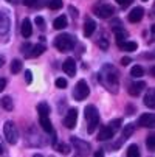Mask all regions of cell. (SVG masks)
Returning <instances> with one entry per match:
<instances>
[{
    "label": "cell",
    "instance_id": "cell-1",
    "mask_svg": "<svg viewBox=\"0 0 155 157\" xmlns=\"http://www.w3.org/2000/svg\"><path fill=\"white\" fill-rule=\"evenodd\" d=\"M75 44H76V39L72 36V34H67V33H64V34H59L56 39H54V45L57 50L61 52H68L75 47Z\"/></svg>",
    "mask_w": 155,
    "mask_h": 157
},
{
    "label": "cell",
    "instance_id": "cell-2",
    "mask_svg": "<svg viewBox=\"0 0 155 157\" xmlns=\"http://www.w3.org/2000/svg\"><path fill=\"white\" fill-rule=\"evenodd\" d=\"M84 115H85V120L88 121L87 132L92 134V132L96 129L98 123H99V114H98V110H96L95 106H87L85 110H84Z\"/></svg>",
    "mask_w": 155,
    "mask_h": 157
},
{
    "label": "cell",
    "instance_id": "cell-3",
    "mask_svg": "<svg viewBox=\"0 0 155 157\" xmlns=\"http://www.w3.org/2000/svg\"><path fill=\"white\" fill-rule=\"evenodd\" d=\"M99 79H101V82L104 86L107 84V81H112V86H113V89L116 90V87H118V73H116V70L113 69V67L105 65L104 69H102V72L99 73Z\"/></svg>",
    "mask_w": 155,
    "mask_h": 157
},
{
    "label": "cell",
    "instance_id": "cell-4",
    "mask_svg": "<svg viewBox=\"0 0 155 157\" xmlns=\"http://www.w3.org/2000/svg\"><path fill=\"white\" fill-rule=\"evenodd\" d=\"M3 134H5V139L8 143L11 145H16L17 140H19V131L16 128V124L13 121H6L3 124Z\"/></svg>",
    "mask_w": 155,
    "mask_h": 157
},
{
    "label": "cell",
    "instance_id": "cell-5",
    "mask_svg": "<svg viewBox=\"0 0 155 157\" xmlns=\"http://www.w3.org/2000/svg\"><path fill=\"white\" fill-rule=\"evenodd\" d=\"M88 94H90V89H88V84H87L84 79L78 81V84L75 86V90H73V97H75V100L82 101V100H85V98L88 97Z\"/></svg>",
    "mask_w": 155,
    "mask_h": 157
},
{
    "label": "cell",
    "instance_id": "cell-6",
    "mask_svg": "<svg viewBox=\"0 0 155 157\" xmlns=\"http://www.w3.org/2000/svg\"><path fill=\"white\" fill-rule=\"evenodd\" d=\"M72 145L75 146V151L81 157H85V155L90 154V145L84 140H81V139H78V137H72Z\"/></svg>",
    "mask_w": 155,
    "mask_h": 157
},
{
    "label": "cell",
    "instance_id": "cell-7",
    "mask_svg": "<svg viewBox=\"0 0 155 157\" xmlns=\"http://www.w3.org/2000/svg\"><path fill=\"white\" fill-rule=\"evenodd\" d=\"M95 14L101 19H107V17H112L115 14V8L110 6V5H105V3H101V5H96L93 8Z\"/></svg>",
    "mask_w": 155,
    "mask_h": 157
},
{
    "label": "cell",
    "instance_id": "cell-8",
    "mask_svg": "<svg viewBox=\"0 0 155 157\" xmlns=\"http://www.w3.org/2000/svg\"><path fill=\"white\" fill-rule=\"evenodd\" d=\"M76 121H78V110L76 109H70L67 112V115H65V118H64V124H65V128L73 129Z\"/></svg>",
    "mask_w": 155,
    "mask_h": 157
},
{
    "label": "cell",
    "instance_id": "cell-9",
    "mask_svg": "<svg viewBox=\"0 0 155 157\" xmlns=\"http://www.w3.org/2000/svg\"><path fill=\"white\" fill-rule=\"evenodd\" d=\"M138 126H141V128H155V114H143L138 118Z\"/></svg>",
    "mask_w": 155,
    "mask_h": 157
},
{
    "label": "cell",
    "instance_id": "cell-10",
    "mask_svg": "<svg viewBox=\"0 0 155 157\" xmlns=\"http://www.w3.org/2000/svg\"><path fill=\"white\" fill-rule=\"evenodd\" d=\"M62 70L68 76H75V73H76V62H75V59L73 58L65 59V62L62 64Z\"/></svg>",
    "mask_w": 155,
    "mask_h": 157
},
{
    "label": "cell",
    "instance_id": "cell-11",
    "mask_svg": "<svg viewBox=\"0 0 155 157\" xmlns=\"http://www.w3.org/2000/svg\"><path fill=\"white\" fill-rule=\"evenodd\" d=\"M143 89H146V82H143V81L132 82V84H129V94L132 97H138L143 92Z\"/></svg>",
    "mask_w": 155,
    "mask_h": 157
},
{
    "label": "cell",
    "instance_id": "cell-12",
    "mask_svg": "<svg viewBox=\"0 0 155 157\" xmlns=\"http://www.w3.org/2000/svg\"><path fill=\"white\" fill-rule=\"evenodd\" d=\"M143 14H144V10L141 6H137L129 13L127 19H129V22H132V24H137V22H140L143 19Z\"/></svg>",
    "mask_w": 155,
    "mask_h": 157
},
{
    "label": "cell",
    "instance_id": "cell-13",
    "mask_svg": "<svg viewBox=\"0 0 155 157\" xmlns=\"http://www.w3.org/2000/svg\"><path fill=\"white\" fill-rule=\"evenodd\" d=\"M113 136H115V132L110 129L109 126H104L101 131H99V134H98V140H102V142H105V140H110V139H113Z\"/></svg>",
    "mask_w": 155,
    "mask_h": 157
},
{
    "label": "cell",
    "instance_id": "cell-14",
    "mask_svg": "<svg viewBox=\"0 0 155 157\" xmlns=\"http://www.w3.org/2000/svg\"><path fill=\"white\" fill-rule=\"evenodd\" d=\"M20 33H22V36H24V37H30L33 34V27H31L30 19H24L22 27H20Z\"/></svg>",
    "mask_w": 155,
    "mask_h": 157
},
{
    "label": "cell",
    "instance_id": "cell-15",
    "mask_svg": "<svg viewBox=\"0 0 155 157\" xmlns=\"http://www.w3.org/2000/svg\"><path fill=\"white\" fill-rule=\"evenodd\" d=\"M144 104L150 109H155V87L149 89L147 94L144 95Z\"/></svg>",
    "mask_w": 155,
    "mask_h": 157
},
{
    "label": "cell",
    "instance_id": "cell-16",
    "mask_svg": "<svg viewBox=\"0 0 155 157\" xmlns=\"http://www.w3.org/2000/svg\"><path fill=\"white\" fill-rule=\"evenodd\" d=\"M95 28H96L95 22H93L92 19H87L85 24H84V34H85V36H92L93 31H95Z\"/></svg>",
    "mask_w": 155,
    "mask_h": 157
},
{
    "label": "cell",
    "instance_id": "cell-17",
    "mask_svg": "<svg viewBox=\"0 0 155 157\" xmlns=\"http://www.w3.org/2000/svg\"><path fill=\"white\" fill-rule=\"evenodd\" d=\"M67 24H68L67 17H65V16H59V17H56V19H54L53 27H54L56 30H64L65 27H67Z\"/></svg>",
    "mask_w": 155,
    "mask_h": 157
},
{
    "label": "cell",
    "instance_id": "cell-18",
    "mask_svg": "<svg viewBox=\"0 0 155 157\" xmlns=\"http://www.w3.org/2000/svg\"><path fill=\"white\" fill-rule=\"evenodd\" d=\"M43 52H45V45H42V44H37V45H31V50H30V56H28V58L40 56Z\"/></svg>",
    "mask_w": 155,
    "mask_h": 157
},
{
    "label": "cell",
    "instance_id": "cell-19",
    "mask_svg": "<svg viewBox=\"0 0 155 157\" xmlns=\"http://www.w3.org/2000/svg\"><path fill=\"white\" fill-rule=\"evenodd\" d=\"M37 114H39L40 118L48 117V114H50V107H48V104H47V103H39V106H37Z\"/></svg>",
    "mask_w": 155,
    "mask_h": 157
},
{
    "label": "cell",
    "instance_id": "cell-20",
    "mask_svg": "<svg viewBox=\"0 0 155 157\" xmlns=\"http://www.w3.org/2000/svg\"><path fill=\"white\" fill-rule=\"evenodd\" d=\"M134 131H135V124H132V123L126 124L124 129H123V140H127L132 134H134Z\"/></svg>",
    "mask_w": 155,
    "mask_h": 157
},
{
    "label": "cell",
    "instance_id": "cell-21",
    "mask_svg": "<svg viewBox=\"0 0 155 157\" xmlns=\"http://www.w3.org/2000/svg\"><path fill=\"white\" fill-rule=\"evenodd\" d=\"M39 121H40V126H42V129L45 131V132H53V126H51V121H50L48 117L40 118Z\"/></svg>",
    "mask_w": 155,
    "mask_h": 157
},
{
    "label": "cell",
    "instance_id": "cell-22",
    "mask_svg": "<svg viewBox=\"0 0 155 157\" xmlns=\"http://www.w3.org/2000/svg\"><path fill=\"white\" fill-rule=\"evenodd\" d=\"M127 157H140V149H138V146L137 145H130L129 148H127Z\"/></svg>",
    "mask_w": 155,
    "mask_h": 157
},
{
    "label": "cell",
    "instance_id": "cell-23",
    "mask_svg": "<svg viewBox=\"0 0 155 157\" xmlns=\"http://www.w3.org/2000/svg\"><path fill=\"white\" fill-rule=\"evenodd\" d=\"M0 103H2V107L6 109V110H13L14 104H13V100L9 97H3L2 100H0Z\"/></svg>",
    "mask_w": 155,
    "mask_h": 157
},
{
    "label": "cell",
    "instance_id": "cell-24",
    "mask_svg": "<svg viewBox=\"0 0 155 157\" xmlns=\"http://www.w3.org/2000/svg\"><path fill=\"white\" fill-rule=\"evenodd\" d=\"M137 42H132V40H126L124 44H123V50H126V52H135L137 50Z\"/></svg>",
    "mask_w": 155,
    "mask_h": 157
},
{
    "label": "cell",
    "instance_id": "cell-25",
    "mask_svg": "<svg viewBox=\"0 0 155 157\" xmlns=\"http://www.w3.org/2000/svg\"><path fill=\"white\" fill-rule=\"evenodd\" d=\"M130 75L134 76V78H140V76H143V75H144L143 67H140V65H134V67H132V70H130Z\"/></svg>",
    "mask_w": 155,
    "mask_h": 157
},
{
    "label": "cell",
    "instance_id": "cell-26",
    "mask_svg": "<svg viewBox=\"0 0 155 157\" xmlns=\"http://www.w3.org/2000/svg\"><path fill=\"white\" fill-rule=\"evenodd\" d=\"M115 37H116V44H118V47L121 48V47H123V44L126 42V40H124V37H126V33H124L123 30H120V31H116Z\"/></svg>",
    "mask_w": 155,
    "mask_h": 157
},
{
    "label": "cell",
    "instance_id": "cell-27",
    "mask_svg": "<svg viewBox=\"0 0 155 157\" xmlns=\"http://www.w3.org/2000/svg\"><path fill=\"white\" fill-rule=\"evenodd\" d=\"M20 70H22V61L14 59V61L11 62V72H13V73H19Z\"/></svg>",
    "mask_w": 155,
    "mask_h": 157
},
{
    "label": "cell",
    "instance_id": "cell-28",
    "mask_svg": "<svg viewBox=\"0 0 155 157\" xmlns=\"http://www.w3.org/2000/svg\"><path fill=\"white\" fill-rule=\"evenodd\" d=\"M48 6H50V10H59V8H62V0H50Z\"/></svg>",
    "mask_w": 155,
    "mask_h": 157
},
{
    "label": "cell",
    "instance_id": "cell-29",
    "mask_svg": "<svg viewBox=\"0 0 155 157\" xmlns=\"http://www.w3.org/2000/svg\"><path fill=\"white\" fill-rule=\"evenodd\" d=\"M146 145H147L149 149H155V136H153V134L146 139Z\"/></svg>",
    "mask_w": 155,
    "mask_h": 157
},
{
    "label": "cell",
    "instance_id": "cell-30",
    "mask_svg": "<svg viewBox=\"0 0 155 157\" xmlns=\"http://www.w3.org/2000/svg\"><path fill=\"white\" fill-rule=\"evenodd\" d=\"M98 44H99V47H101V48H104V50L109 47V40H107L105 34H102V36H101V39L98 40Z\"/></svg>",
    "mask_w": 155,
    "mask_h": 157
},
{
    "label": "cell",
    "instance_id": "cell-31",
    "mask_svg": "<svg viewBox=\"0 0 155 157\" xmlns=\"http://www.w3.org/2000/svg\"><path fill=\"white\" fill-rule=\"evenodd\" d=\"M120 126H121V120H113V121H110V123H109V128L112 129L113 132H116V129H118Z\"/></svg>",
    "mask_w": 155,
    "mask_h": 157
},
{
    "label": "cell",
    "instance_id": "cell-32",
    "mask_svg": "<svg viewBox=\"0 0 155 157\" xmlns=\"http://www.w3.org/2000/svg\"><path fill=\"white\" fill-rule=\"evenodd\" d=\"M56 149L59 151V152H62V154H68V151H70V148L65 145V143H61V145H57L56 146Z\"/></svg>",
    "mask_w": 155,
    "mask_h": 157
},
{
    "label": "cell",
    "instance_id": "cell-33",
    "mask_svg": "<svg viewBox=\"0 0 155 157\" xmlns=\"http://www.w3.org/2000/svg\"><path fill=\"white\" fill-rule=\"evenodd\" d=\"M56 87H59V89H65V87H67V79L57 78V79H56Z\"/></svg>",
    "mask_w": 155,
    "mask_h": 157
},
{
    "label": "cell",
    "instance_id": "cell-34",
    "mask_svg": "<svg viewBox=\"0 0 155 157\" xmlns=\"http://www.w3.org/2000/svg\"><path fill=\"white\" fill-rule=\"evenodd\" d=\"M134 0H116V3L120 5V6H123V8H126V6H129Z\"/></svg>",
    "mask_w": 155,
    "mask_h": 157
},
{
    "label": "cell",
    "instance_id": "cell-35",
    "mask_svg": "<svg viewBox=\"0 0 155 157\" xmlns=\"http://www.w3.org/2000/svg\"><path fill=\"white\" fill-rule=\"evenodd\" d=\"M36 25L39 28H43V27H45V20H43L42 17H36Z\"/></svg>",
    "mask_w": 155,
    "mask_h": 157
},
{
    "label": "cell",
    "instance_id": "cell-36",
    "mask_svg": "<svg viewBox=\"0 0 155 157\" xmlns=\"http://www.w3.org/2000/svg\"><path fill=\"white\" fill-rule=\"evenodd\" d=\"M33 75H31V72L30 70H27L25 72V81H27V84H31V81H33V78H31Z\"/></svg>",
    "mask_w": 155,
    "mask_h": 157
},
{
    "label": "cell",
    "instance_id": "cell-37",
    "mask_svg": "<svg viewBox=\"0 0 155 157\" xmlns=\"http://www.w3.org/2000/svg\"><path fill=\"white\" fill-rule=\"evenodd\" d=\"M22 2H24V5H25V6H30V8L36 5V0H22Z\"/></svg>",
    "mask_w": 155,
    "mask_h": 157
},
{
    "label": "cell",
    "instance_id": "cell-38",
    "mask_svg": "<svg viewBox=\"0 0 155 157\" xmlns=\"http://www.w3.org/2000/svg\"><path fill=\"white\" fill-rule=\"evenodd\" d=\"M5 86H6V79H3V78H0V92L5 89Z\"/></svg>",
    "mask_w": 155,
    "mask_h": 157
},
{
    "label": "cell",
    "instance_id": "cell-39",
    "mask_svg": "<svg viewBox=\"0 0 155 157\" xmlns=\"http://www.w3.org/2000/svg\"><path fill=\"white\" fill-rule=\"evenodd\" d=\"M95 157H104V151H102V149H98V151L95 152Z\"/></svg>",
    "mask_w": 155,
    "mask_h": 157
},
{
    "label": "cell",
    "instance_id": "cell-40",
    "mask_svg": "<svg viewBox=\"0 0 155 157\" xmlns=\"http://www.w3.org/2000/svg\"><path fill=\"white\" fill-rule=\"evenodd\" d=\"M129 62H130V58H123V59H121V64H123V65H127Z\"/></svg>",
    "mask_w": 155,
    "mask_h": 157
},
{
    "label": "cell",
    "instance_id": "cell-41",
    "mask_svg": "<svg viewBox=\"0 0 155 157\" xmlns=\"http://www.w3.org/2000/svg\"><path fill=\"white\" fill-rule=\"evenodd\" d=\"M3 154V146H2V143H0V155Z\"/></svg>",
    "mask_w": 155,
    "mask_h": 157
},
{
    "label": "cell",
    "instance_id": "cell-42",
    "mask_svg": "<svg viewBox=\"0 0 155 157\" xmlns=\"http://www.w3.org/2000/svg\"><path fill=\"white\" fill-rule=\"evenodd\" d=\"M150 31H152V33L155 34V25H152V27H150Z\"/></svg>",
    "mask_w": 155,
    "mask_h": 157
},
{
    "label": "cell",
    "instance_id": "cell-43",
    "mask_svg": "<svg viewBox=\"0 0 155 157\" xmlns=\"http://www.w3.org/2000/svg\"><path fill=\"white\" fill-rule=\"evenodd\" d=\"M33 157H43V155H42V154H34Z\"/></svg>",
    "mask_w": 155,
    "mask_h": 157
},
{
    "label": "cell",
    "instance_id": "cell-44",
    "mask_svg": "<svg viewBox=\"0 0 155 157\" xmlns=\"http://www.w3.org/2000/svg\"><path fill=\"white\" fill-rule=\"evenodd\" d=\"M3 64V58H0V65H2Z\"/></svg>",
    "mask_w": 155,
    "mask_h": 157
},
{
    "label": "cell",
    "instance_id": "cell-45",
    "mask_svg": "<svg viewBox=\"0 0 155 157\" xmlns=\"http://www.w3.org/2000/svg\"><path fill=\"white\" fill-rule=\"evenodd\" d=\"M6 2H11V0H6Z\"/></svg>",
    "mask_w": 155,
    "mask_h": 157
},
{
    "label": "cell",
    "instance_id": "cell-46",
    "mask_svg": "<svg viewBox=\"0 0 155 157\" xmlns=\"http://www.w3.org/2000/svg\"><path fill=\"white\" fill-rule=\"evenodd\" d=\"M143 2H147V0H143Z\"/></svg>",
    "mask_w": 155,
    "mask_h": 157
}]
</instances>
